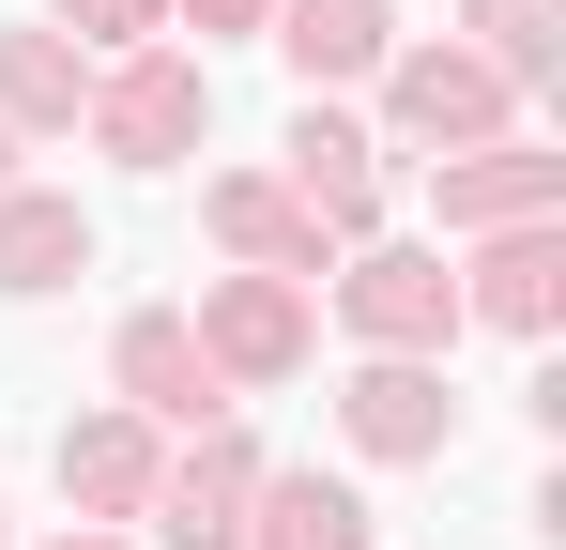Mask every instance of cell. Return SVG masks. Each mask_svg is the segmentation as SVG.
Returning a JSON list of instances; mask_svg holds the SVG:
<instances>
[{"label":"cell","instance_id":"obj_1","mask_svg":"<svg viewBox=\"0 0 566 550\" xmlns=\"http://www.w3.org/2000/svg\"><path fill=\"white\" fill-rule=\"evenodd\" d=\"M505 107H521V77L505 62H474V46H413V62H382V138L398 154H474V138H505Z\"/></svg>","mask_w":566,"mask_h":550},{"label":"cell","instance_id":"obj_2","mask_svg":"<svg viewBox=\"0 0 566 550\" xmlns=\"http://www.w3.org/2000/svg\"><path fill=\"white\" fill-rule=\"evenodd\" d=\"M199 123H214V77L169 62V46H123L93 77V154H123V169H185Z\"/></svg>","mask_w":566,"mask_h":550},{"label":"cell","instance_id":"obj_3","mask_svg":"<svg viewBox=\"0 0 566 550\" xmlns=\"http://www.w3.org/2000/svg\"><path fill=\"white\" fill-rule=\"evenodd\" d=\"M337 321H353L368 352H444V337H460V275H444V245H368V261L337 275Z\"/></svg>","mask_w":566,"mask_h":550},{"label":"cell","instance_id":"obj_4","mask_svg":"<svg viewBox=\"0 0 566 550\" xmlns=\"http://www.w3.org/2000/svg\"><path fill=\"white\" fill-rule=\"evenodd\" d=\"M185 337L214 352V382H291L322 321H306V290H291V275H214V290H199V321H185Z\"/></svg>","mask_w":566,"mask_h":550},{"label":"cell","instance_id":"obj_5","mask_svg":"<svg viewBox=\"0 0 566 550\" xmlns=\"http://www.w3.org/2000/svg\"><path fill=\"white\" fill-rule=\"evenodd\" d=\"M337 429H353V458H444L460 444V398H444L429 352H368L337 382Z\"/></svg>","mask_w":566,"mask_h":550},{"label":"cell","instance_id":"obj_6","mask_svg":"<svg viewBox=\"0 0 566 550\" xmlns=\"http://www.w3.org/2000/svg\"><path fill=\"white\" fill-rule=\"evenodd\" d=\"M107 367H123V413H138V429H214V413H230V382H214V352L185 337V306H138Z\"/></svg>","mask_w":566,"mask_h":550},{"label":"cell","instance_id":"obj_7","mask_svg":"<svg viewBox=\"0 0 566 550\" xmlns=\"http://www.w3.org/2000/svg\"><path fill=\"white\" fill-rule=\"evenodd\" d=\"M368 154H382V138H368V123H337V107L291 123V199H306L322 245H368V230H382V169H368Z\"/></svg>","mask_w":566,"mask_h":550},{"label":"cell","instance_id":"obj_8","mask_svg":"<svg viewBox=\"0 0 566 550\" xmlns=\"http://www.w3.org/2000/svg\"><path fill=\"white\" fill-rule=\"evenodd\" d=\"M245 489H261V458L230 444V429H199V458H154V536L169 550H245Z\"/></svg>","mask_w":566,"mask_h":550},{"label":"cell","instance_id":"obj_9","mask_svg":"<svg viewBox=\"0 0 566 550\" xmlns=\"http://www.w3.org/2000/svg\"><path fill=\"white\" fill-rule=\"evenodd\" d=\"M460 321H505V337H552V321H566V245H552V214H536V230H474Z\"/></svg>","mask_w":566,"mask_h":550},{"label":"cell","instance_id":"obj_10","mask_svg":"<svg viewBox=\"0 0 566 550\" xmlns=\"http://www.w3.org/2000/svg\"><path fill=\"white\" fill-rule=\"evenodd\" d=\"M444 230H536L566 199V154H536V138H474V154H444Z\"/></svg>","mask_w":566,"mask_h":550},{"label":"cell","instance_id":"obj_11","mask_svg":"<svg viewBox=\"0 0 566 550\" xmlns=\"http://www.w3.org/2000/svg\"><path fill=\"white\" fill-rule=\"evenodd\" d=\"M199 230H214V245H230L245 275H291V290H322V230H306V199H291V183L230 169L214 199H199Z\"/></svg>","mask_w":566,"mask_h":550},{"label":"cell","instance_id":"obj_12","mask_svg":"<svg viewBox=\"0 0 566 550\" xmlns=\"http://www.w3.org/2000/svg\"><path fill=\"white\" fill-rule=\"evenodd\" d=\"M276 62L306 92H322V77H382L398 31H382V0H276Z\"/></svg>","mask_w":566,"mask_h":550},{"label":"cell","instance_id":"obj_13","mask_svg":"<svg viewBox=\"0 0 566 550\" xmlns=\"http://www.w3.org/2000/svg\"><path fill=\"white\" fill-rule=\"evenodd\" d=\"M62 275H93V214H77V199L0 183V290L31 306V290H62Z\"/></svg>","mask_w":566,"mask_h":550},{"label":"cell","instance_id":"obj_14","mask_svg":"<svg viewBox=\"0 0 566 550\" xmlns=\"http://www.w3.org/2000/svg\"><path fill=\"white\" fill-rule=\"evenodd\" d=\"M245 550H368V505L337 474H261L245 489Z\"/></svg>","mask_w":566,"mask_h":550},{"label":"cell","instance_id":"obj_15","mask_svg":"<svg viewBox=\"0 0 566 550\" xmlns=\"http://www.w3.org/2000/svg\"><path fill=\"white\" fill-rule=\"evenodd\" d=\"M62 489L107 505V520H138V505H154V429H138V413H77V429H62Z\"/></svg>","mask_w":566,"mask_h":550},{"label":"cell","instance_id":"obj_16","mask_svg":"<svg viewBox=\"0 0 566 550\" xmlns=\"http://www.w3.org/2000/svg\"><path fill=\"white\" fill-rule=\"evenodd\" d=\"M77 107H93V77H77L62 31H0V123H15V138H62Z\"/></svg>","mask_w":566,"mask_h":550},{"label":"cell","instance_id":"obj_17","mask_svg":"<svg viewBox=\"0 0 566 550\" xmlns=\"http://www.w3.org/2000/svg\"><path fill=\"white\" fill-rule=\"evenodd\" d=\"M460 15H474V31H490L474 62H505V77H521V92L552 77V0H460Z\"/></svg>","mask_w":566,"mask_h":550},{"label":"cell","instance_id":"obj_18","mask_svg":"<svg viewBox=\"0 0 566 550\" xmlns=\"http://www.w3.org/2000/svg\"><path fill=\"white\" fill-rule=\"evenodd\" d=\"M154 15H169V0H62V31H77V46H138Z\"/></svg>","mask_w":566,"mask_h":550},{"label":"cell","instance_id":"obj_19","mask_svg":"<svg viewBox=\"0 0 566 550\" xmlns=\"http://www.w3.org/2000/svg\"><path fill=\"white\" fill-rule=\"evenodd\" d=\"M199 31H261V15H276V0H185Z\"/></svg>","mask_w":566,"mask_h":550},{"label":"cell","instance_id":"obj_20","mask_svg":"<svg viewBox=\"0 0 566 550\" xmlns=\"http://www.w3.org/2000/svg\"><path fill=\"white\" fill-rule=\"evenodd\" d=\"M46 550H123V536H46Z\"/></svg>","mask_w":566,"mask_h":550},{"label":"cell","instance_id":"obj_21","mask_svg":"<svg viewBox=\"0 0 566 550\" xmlns=\"http://www.w3.org/2000/svg\"><path fill=\"white\" fill-rule=\"evenodd\" d=\"M0 183H15V123H0Z\"/></svg>","mask_w":566,"mask_h":550}]
</instances>
